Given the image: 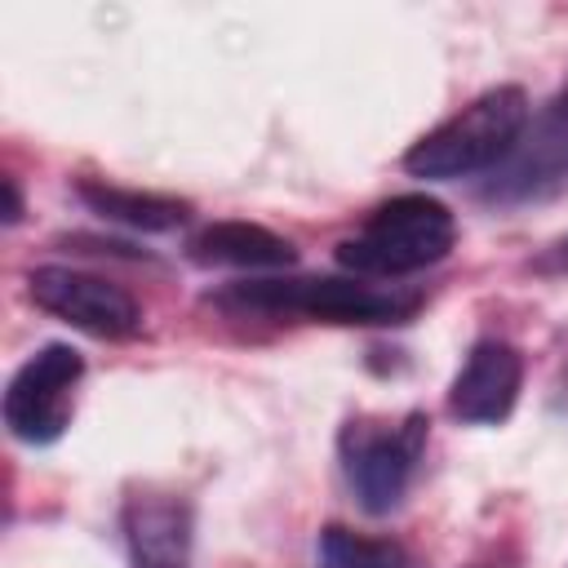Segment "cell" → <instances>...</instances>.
<instances>
[{
	"mask_svg": "<svg viewBox=\"0 0 568 568\" xmlns=\"http://www.w3.org/2000/svg\"><path fill=\"white\" fill-rule=\"evenodd\" d=\"M213 306L231 315H262V320H315V324H408L422 311V293L413 288H377L368 280L346 275H311V280H235L209 293Z\"/></svg>",
	"mask_w": 568,
	"mask_h": 568,
	"instance_id": "1",
	"label": "cell"
},
{
	"mask_svg": "<svg viewBox=\"0 0 568 568\" xmlns=\"http://www.w3.org/2000/svg\"><path fill=\"white\" fill-rule=\"evenodd\" d=\"M528 120V93L519 84H497L444 124H435L426 138H417L404 155V169L426 182H462L475 173H493L519 146Z\"/></svg>",
	"mask_w": 568,
	"mask_h": 568,
	"instance_id": "2",
	"label": "cell"
},
{
	"mask_svg": "<svg viewBox=\"0 0 568 568\" xmlns=\"http://www.w3.org/2000/svg\"><path fill=\"white\" fill-rule=\"evenodd\" d=\"M457 244V217L444 200L413 191L377 204L355 235L337 244V262L359 280H399L444 262Z\"/></svg>",
	"mask_w": 568,
	"mask_h": 568,
	"instance_id": "3",
	"label": "cell"
},
{
	"mask_svg": "<svg viewBox=\"0 0 568 568\" xmlns=\"http://www.w3.org/2000/svg\"><path fill=\"white\" fill-rule=\"evenodd\" d=\"M426 435H430V417L417 408L404 413L399 422L355 417L342 426L337 435L342 475L368 515H390L408 497L413 475L426 453Z\"/></svg>",
	"mask_w": 568,
	"mask_h": 568,
	"instance_id": "4",
	"label": "cell"
},
{
	"mask_svg": "<svg viewBox=\"0 0 568 568\" xmlns=\"http://www.w3.org/2000/svg\"><path fill=\"white\" fill-rule=\"evenodd\" d=\"M80 377H84V355L67 342H44L36 355H27L0 399L9 435L31 448L62 439V430L71 426V395Z\"/></svg>",
	"mask_w": 568,
	"mask_h": 568,
	"instance_id": "5",
	"label": "cell"
},
{
	"mask_svg": "<svg viewBox=\"0 0 568 568\" xmlns=\"http://www.w3.org/2000/svg\"><path fill=\"white\" fill-rule=\"evenodd\" d=\"M568 186V84L528 120L519 146L479 186V200L515 209Z\"/></svg>",
	"mask_w": 568,
	"mask_h": 568,
	"instance_id": "6",
	"label": "cell"
},
{
	"mask_svg": "<svg viewBox=\"0 0 568 568\" xmlns=\"http://www.w3.org/2000/svg\"><path fill=\"white\" fill-rule=\"evenodd\" d=\"M27 297L49 311L53 320L89 333V337H106V342H124L138 337L142 328V306L133 302L129 288L75 271V266H36L27 275Z\"/></svg>",
	"mask_w": 568,
	"mask_h": 568,
	"instance_id": "7",
	"label": "cell"
},
{
	"mask_svg": "<svg viewBox=\"0 0 568 568\" xmlns=\"http://www.w3.org/2000/svg\"><path fill=\"white\" fill-rule=\"evenodd\" d=\"M129 568H191L195 510L169 488H129L120 506Z\"/></svg>",
	"mask_w": 568,
	"mask_h": 568,
	"instance_id": "8",
	"label": "cell"
},
{
	"mask_svg": "<svg viewBox=\"0 0 568 568\" xmlns=\"http://www.w3.org/2000/svg\"><path fill=\"white\" fill-rule=\"evenodd\" d=\"M519 390H524V355L501 337H479L448 386V413L466 426H497L515 413Z\"/></svg>",
	"mask_w": 568,
	"mask_h": 568,
	"instance_id": "9",
	"label": "cell"
},
{
	"mask_svg": "<svg viewBox=\"0 0 568 568\" xmlns=\"http://www.w3.org/2000/svg\"><path fill=\"white\" fill-rule=\"evenodd\" d=\"M186 257L195 266H231V271H280L297 262V248L275 235L262 222H244V217H226V222H209L204 231L191 235Z\"/></svg>",
	"mask_w": 568,
	"mask_h": 568,
	"instance_id": "10",
	"label": "cell"
},
{
	"mask_svg": "<svg viewBox=\"0 0 568 568\" xmlns=\"http://www.w3.org/2000/svg\"><path fill=\"white\" fill-rule=\"evenodd\" d=\"M75 195L89 213L106 217V222H120V226H133V231H151V235H164V231H178L191 222V200H178V195H160V191H138V186H120V182H106V178H80L75 182Z\"/></svg>",
	"mask_w": 568,
	"mask_h": 568,
	"instance_id": "11",
	"label": "cell"
},
{
	"mask_svg": "<svg viewBox=\"0 0 568 568\" xmlns=\"http://www.w3.org/2000/svg\"><path fill=\"white\" fill-rule=\"evenodd\" d=\"M315 568H413V559L390 537H364L346 524H328L315 537Z\"/></svg>",
	"mask_w": 568,
	"mask_h": 568,
	"instance_id": "12",
	"label": "cell"
},
{
	"mask_svg": "<svg viewBox=\"0 0 568 568\" xmlns=\"http://www.w3.org/2000/svg\"><path fill=\"white\" fill-rule=\"evenodd\" d=\"M0 195H4V209H0V222L4 226H18L22 222V191L13 178H0Z\"/></svg>",
	"mask_w": 568,
	"mask_h": 568,
	"instance_id": "13",
	"label": "cell"
},
{
	"mask_svg": "<svg viewBox=\"0 0 568 568\" xmlns=\"http://www.w3.org/2000/svg\"><path fill=\"white\" fill-rule=\"evenodd\" d=\"M532 266H537V271H568V240H555Z\"/></svg>",
	"mask_w": 568,
	"mask_h": 568,
	"instance_id": "14",
	"label": "cell"
}]
</instances>
